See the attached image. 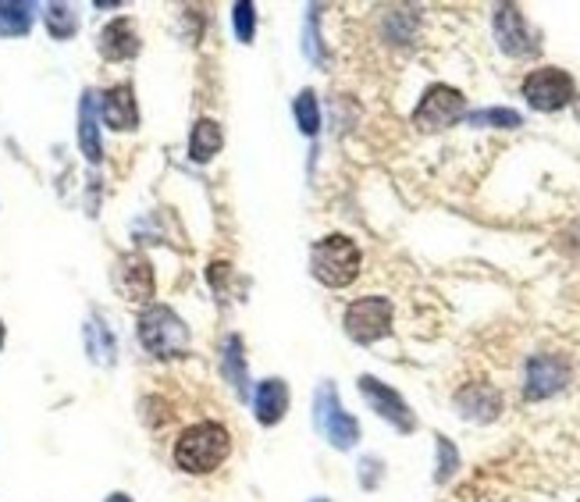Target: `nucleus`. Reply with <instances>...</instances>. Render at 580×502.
Listing matches in <instances>:
<instances>
[{"label":"nucleus","mask_w":580,"mask_h":502,"mask_svg":"<svg viewBox=\"0 0 580 502\" xmlns=\"http://www.w3.org/2000/svg\"><path fill=\"white\" fill-rule=\"evenodd\" d=\"M79 146L89 164H100L103 146H100V126H97V100L94 94H83L79 100Z\"/></svg>","instance_id":"17"},{"label":"nucleus","mask_w":580,"mask_h":502,"mask_svg":"<svg viewBox=\"0 0 580 502\" xmlns=\"http://www.w3.org/2000/svg\"><path fill=\"white\" fill-rule=\"evenodd\" d=\"M521 89H524V100L530 103V108L545 111V114L548 111H562L577 97L573 75L562 72V68H534Z\"/></svg>","instance_id":"7"},{"label":"nucleus","mask_w":580,"mask_h":502,"mask_svg":"<svg viewBox=\"0 0 580 502\" xmlns=\"http://www.w3.org/2000/svg\"><path fill=\"white\" fill-rule=\"evenodd\" d=\"M232 22H236V36L242 43H253V36H256V8L250 4V0H239V4L232 8Z\"/></svg>","instance_id":"24"},{"label":"nucleus","mask_w":580,"mask_h":502,"mask_svg":"<svg viewBox=\"0 0 580 502\" xmlns=\"http://www.w3.org/2000/svg\"><path fill=\"white\" fill-rule=\"evenodd\" d=\"M43 22H47V33L54 40H72L79 33V14L68 4H47L43 8Z\"/></svg>","instance_id":"21"},{"label":"nucleus","mask_w":580,"mask_h":502,"mask_svg":"<svg viewBox=\"0 0 580 502\" xmlns=\"http://www.w3.org/2000/svg\"><path fill=\"white\" fill-rule=\"evenodd\" d=\"M495 40L502 54L510 57H534L538 54V40L524 22V11L516 4H499L495 8Z\"/></svg>","instance_id":"10"},{"label":"nucleus","mask_w":580,"mask_h":502,"mask_svg":"<svg viewBox=\"0 0 580 502\" xmlns=\"http://www.w3.org/2000/svg\"><path fill=\"white\" fill-rule=\"evenodd\" d=\"M221 143H225V135H221L218 121H214V118H200L193 126V132H189V157L196 164H207L221 150Z\"/></svg>","instance_id":"18"},{"label":"nucleus","mask_w":580,"mask_h":502,"mask_svg":"<svg viewBox=\"0 0 580 502\" xmlns=\"http://www.w3.org/2000/svg\"><path fill=\"white\" fill-rule=\"evenodd\" d=\"M570 360L559 357V353H538L527 360V371H524V400L538 403L548 400L570 385Z\"/></svg>","instance_id":"8"},{"label":"nucleus","mask_w":580,"mask_h":502,"mask_svg":"<svg viewBox=\"0 0 580 502\" xmlns=\"http://www.w3.org/2000/svg\"><path fill=\"white\" fill-rule=\"evenodd\" d=\"M4 339H8V328H4V321H0V349H4Z\"/></svg>","instance_id":"30"},{"label":"nucleus","mask_w":580,"mask_h":502,"mask_svg":"<svg viewBox=\"0 0 580 502\" xmlns=\"http://www.w3.org/2000/svg\"><path fill=\"white\" fill-rule=\"evenodd\" d=\"M314 502H328V499H314Z\"/></svg>","instance_id":"31"},{"label":"nucleus","mask_w":580,"mask_h":502,"mask_svg":"<svg viewBox=\"0 0 580 502\" xmlns=\"http://www.w3.org/2000/svg\"><path fill=\"white\" fill-rule=\"evenodd\" d=\"M456 410L474 424H492L502 414V392L488 382H467L456 392Z\"/></svg>","instance_id":"12"},{"label":"nucleus","mask_w":580,"mask_h":502,"mask_svg":"<svg viewBox=\"0 0 580 502\" xmlns=\"http://www.w3.org/2000/svg\"><path fill=\"white\" fill-rule=\"evenodd\" d=\"M470 126H492V129H521L524 126V118L521 111H510V108H488V111H474V114H467Z\"/></svg>","instance_id":"23"},{"label":"nucleus","mask_w":580,"mask_h":502,"mask_svg":"<svg viewBox=\"0 0 580 502\" xmlns=\"http://www.w3.org/2000/svg\"><path fill=\"white\" fill-rule=\"evenodd\" d=\"M577 114H580V108H577Z\"/></svg>","instance_id":"32"},{"label":"nucleus","mask_w":580,"mask_h":502,"mask_svg":"<svg viewBox=\"0 0 580 502\" xmlns=\"http://www.w3.org/2000/svg\"><path fill=\"white\" fill-rule=\"evenodd\" d=\"M135 331H140V342L150 357L157 360H175V357H186L189 353V328L186 321L164 303H150L143 307L140 321H135Z\"/></svg>","instance_id":"2"},{"label":"nucleus","mask_w":580,"mask_h":502,"mask_svg":"<svg viewBox=\"0 0 580 502\" xmlns=\"http://www.w3.org/2000/svg\"><path fill=\"white\" fill-rule=\"evenodd\" d=\"M357 389H360L363 400H368V406L374 410V414L381 421H389L392 428H400L403 435H409L417 428V417H414V410H409V403L395 389H389L385 382H377L374 374H363L357 382Z\"/></svg>","instance_id":"9"},{"label":"nucleus","mask_w":580,"mask_h":502,"mask_svg":"<svg viewBox=\"0 0 580 502\" xmlns=\"http://www.w3.org/2000/svg\"><path fill=\"white\" fill-rule=\"evenodd\" d=\"M456 467H460V452H456V446L449 443L446 435H438V470H435V481L446 484L456 474Z\"/></svg>","instance_id":"25"},{"label":"nucleus","mask_w":580,"mask_h":502,"mask_svg":"<svg viewBox=\"0 0 580 502\" xmlns=\"http://www.w3.org/2000/svg\"><path fill=\"white\" fill-rule=\"evenodd\" d=\"M97 51L103 61H132L135 54H140V33H135V22L132 19L107 22L100 29Z\"/></svg>","instance_id":"14"},{"label":"nucleus","mask_w":580,"mask_h":502,"mask_svg":"<svg viewBox=\"0 0 580 502\" xmlns=\"http://www.w3.org/2000/svg\"><path fill=\"white\" fill-rule=\"evenodd\" d=\"M346 335L360 346H371L392 331V303L385 296H363L346 307Z\"/></svg>","instance_id":"6"},{"label":"nucleus","mask_w":580,"mask_h":502,"mask_svg":"<svg viewBox=\"0 0 580 502\" xmlns=\"http://www.w3.org/2000/svg\"><path fill=\"white\" fill-rule=\"evenodd\" d=\"M221 374H225V382L236 389V395H242V400H247V392H250L247 346H242V339H239L236 331L221 339Z\"/></svg>","instance_id":"16"},{"label":"nucleus","mask_w":580,"mask_h":502,"mask_svg":"<svg viewBox=\"0 0 580 502\" xmlns=\"http://www.w3.org/2000/svg\"><path fill=\"white\" fill-rule=\"evenodd\" d=\"M100 118L107 121V129H114V132H132L140 126V108H135L132 83H118L107 89L100 100Z\"/></svg>","instance_id":"13"},{"label":"nucleus","mask_w":580,"mask_h":502,"mask_svg":"<svg viewBox=\"0 0 580 502\" xmlns=\"http://www.w3.org/2000/svg\"><path fill=\"white\" fill-rule=\"evenodd\" d=\"M253 414L256 421L264 424V428H274V424H282L288 414V385L282 378H264L261 385L253 389Z\"/></svg>","instance_id":"15"},{"label":"nucleus","mask_w":580,"mask_h":502,"mask_svg":"<svg viewBox=\"0 0 580 502\" xmlns=\"http://www.w3.org/2000/svg\"><path fill=\"white\" fill-rule=\"evenodd\" d=\"M36 19V4H19V0H8V4H0V36H25L29 29H33Z\"/></svg>","instance_id":"20"},{"label":"nucleus","mask_w":580,"mask_h":502,"mask_svg":"<svg viewBox=\"0 0 580 502\" xmlns=\"http://www.w3.org/2000/svg\"><path fill=\"white\" fill-rule=\"evenodd\" d=\"M317 11L320 8H310V14H307V43H303V47H307V54L320 65L325 57H320V40H317Z\"/></svg>","instance_id":"26"},{"label":"nucleus","mask_w":580,"mask_h":502,"mask_svg":"<svg viewBox=\"0 0 580 502\" xmlns=\"http://www.w3.org/2000/svg\"><path fill=\"white\" fill-rule=\"evenodd\" d=\"M314 424L335 449H353L360 443V421L342 410L339 389L331 382H320L314 392Z\"/></svg>","instance_id":"4"},{"label":"nucleus","mask_w":580,"mask_h":502,"mask_svg":"<svg viewBox=\"0 0 580 502\" xmlns=\"http://www.w3.org/2000/svg\"><path fill=\"white\" fill-rule=\"evenodd\" d=\"M293 114H296V126L303 135H317L320 132V108H317V94L314 89H303L293 103Z\"/></svg>","instance_id":"22"},{"label":"nucleus","mask_w":580,"mask_h":502,"mask_svg":"<svg viewBox=\"0 0 580 502\" xmlns=\"http://www.w3.org/2000/svg\"><path fill=\"white\" fill-rule=\"evenodd\" d=\"M562 247L573 250V253H580V221H573L567 232H562Z\"/></svg>","instance_id":"28"},{"label":"nucleus","mask_w":580,"mask_h":502,"mask_svg":"<svg viewBox=\"0 0 580 502\" xmlns=\"http://www.w3.org/2000/svg\"><path fill=\"white\" fill-rule=\"evenodd\" d=\"M360 268H363V253L360 247L349 236L342 232H331L325 239H317L314 242V250H310V271H314V279L320 285H328V288H346V285H353L360 279Z\"/></svg>","instance_id":"3"},{"label":"nucleus","mask_w":580,"mask_h":502,"mask_svg":"<svg viewBox=\"0 0 580 502\" xmlns=\"http://www.w3.org/2000/svg\"><path fill=\"white\" fill-rule=\"evenodd\" d=\"M467 114V97L460 94L456 86H446V83H435L424 89V97L414 111V126L420 132H441L456 126Z\"/></svg>","instance_id":"5"},{"label":"nucleus","mask_w":580,"mask_h":502,"mask_svg":"<svg viewBox=\"0 0 580 502\" xmlns=\"http://www.w3.org/2000/svg\"><path fill=\"white\" fill-rule=\"evenodd\" d=\"M118 288L121 296H125L129 303H150L157 293V282H154V268H150V261L143 253H125L118 261Z\"/></svg>","instance_id":"11"},{"label":"nucleus","mask_w":580,"mask_h":502,"mask_svg":"<svg viewBox=\"0 0 580 502\" xmlns=\"http://www.w3.org/2000/svg\"><path fill=\"white\" fill-rule=\"evenodd\" d=\"M103 502H135L132 495H125V492H111V495H107Z\"/></svg>","instance_id":"29"},{"label":"nucleus","mask_w":580,"mask_h":502,"mask_svg":"<svg viewBox=\"0 0 580 502\" xmlns=\"http://www.w3.org/2000/svg\"><path fill=\"white\" fill-rule=\"evenodd\" d=\"M172 456L182 474H193V478L214 474L232 456V435L218 421H196L175 438Z\"/></svg>","instance_id":"1"},{"label":"nucleus","mask_w":580,"mask_h":502,"mask_svg":"<svg viewBox=\"0 0 580 502\" xmlns=\"http://www.w3.org/2000/svg\"><path fill=\"white\" fill-rule=\"evenodd\" d=\"M360 467H363V478H360V484H363V489H374V484H377V467H381V460H374V456H368V460H363Z\"/></svg>","instance_id":"27"},{"label":"nucleus","mask_w":580,"mask_h":502,"mask_svg":"<svg viewBox=\"0 0 580 502\" xmlns=\"http://www.w3.org/2000/svg\"><path fill=\"white\" fill-rule=\"evenodd\" d=\"M83 335H86V353H89V360H94V363H103V368H111V363H114V353H118L111 328L100 325L97 317H89Z\"/></svg>","instance_id":"19"}]
</instances>
